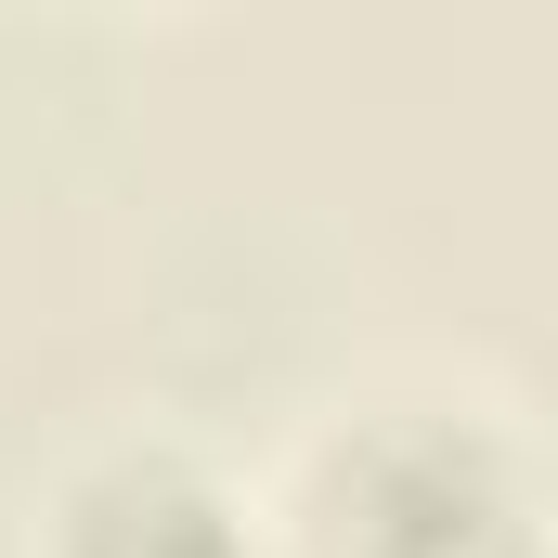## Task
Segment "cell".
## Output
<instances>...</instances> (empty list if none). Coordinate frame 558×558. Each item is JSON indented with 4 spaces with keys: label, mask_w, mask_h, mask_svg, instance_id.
I'll list each match as a JSON object with an SVG mask.
<instances>
[{
    "label": "cell",
    "mask_w": 558,
    "mask_h": 558,
    "mask_svg": "<svg viewBox=\"0 0 558 558\" xmlns=\"http://www.w3.org/2000/svg\"><path fill=\"white\" fill-rule=\"evenodd\" d=\"M299 558H520V468L468 416H351L299 481Z\"/></svg>",
    "instance_id": "obj_1"
},
{
    "label": "cell",
    "mask_w": 558,
    "mask_h": 558,
    "mask_svg": "<svg viewBox=\"0 0 558 558\" xmlns=\"http://www.w3.org/2000/svg\"><path fill=\"white\" fill-rule=\"evenodd\" d=\"M52 558H274L247 533V507L195 468V454H105V468H78L65 481V507H52Z\"/></svg>",
    "instance_id": "obj_2"
}]
</instances>
